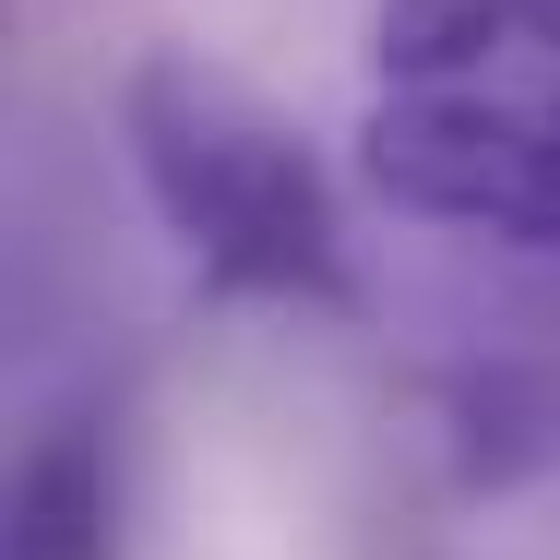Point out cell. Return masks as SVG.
<instances>
[{"instance_id": "6da1fadb", "label": "cell", "mask_w": 560, "mask_h": 560, "mask_svg": "<svg viewBox=\"0 0 560 560\" xmlns=\"http://www.w3.org/2000/svg\"><path fill=\"white\" fill-rule=\"evenodd\" d=\"M358 167L418 226L560 250V0H382Z\"/></svg>"}, {"instance_id": "7a4b0ae2", "label": "cell", "mask_w": 560, "mask_h": 560, "mask_svg": "<svg viewBox=\"0 0 560 560\" xmlns=\"http://www.w3.org/2000/svg\"><path fill=\"white\" fill-rule=\"evenodd\" d=\"M119 143L191 287L262 299V311H358L335 179L275 96H250L203 48H143L119 72Z\"/></svg>"}, {"instance_id": "3957f363", "label": "cell", "mask_w": 560, "mask_h": 560, "mask_svg": "<svg viewBox=\"0 0 560 560\" xmlns=\"http://www.w3.org/2000/svg\"><path fill=\"white\" fill-rule=\"evenodd\" d=\"M0 560H119V430L108 418H48L24 442Z\"/></svg>"}]
</instances>
